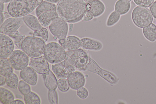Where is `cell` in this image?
<instances>
[{
    "label": "cell",
    "mask_w": 156,
    "mask_h": 104,
    "mask_svg": "<svg viewBox=\"0 0 156 104\" xmlns=\"http://www.w3.org/2000/svg\"><path fill=\"white\" fill-rule=\"evenodd\" d=\"M86 5L84 0H61L56 5V12L67 23H76L82 20Z\"/></svg>",
    "instance_id": "obj_1"
},
{
    "label": "cell",
    "mask_w": 156,
    "mask_h": 104,
    "mask_svg": "<svg viewBox=\"0 0 156 104\" xmlns=\"http://www.w3.org/2000/svg\"><path fill=\"white\" fill-rule=\"evenodd\" d=\"M43 0H12L7 6L9 14L18 17L28 15L36 8Z\"/></svg>",
    "instance_id": "obj_2"
},
{
    "label": "cell",
    "mask_w": 156,
    "mask_h": 104,
    "mask_svg": "<svg viewBox=\"0 0 156 104\" xmlns=\"http://www.w3.org/2000/svg\"><path fill=\"white\" fill-rule=\"evenodd\" d=\"M46 45L39 38L28 36L25 38L21 46V49L29 57L37 58L43 54Z\"/></svg>",
    "instance_id": "obj_3"
},
{
    "label": "cell",
    "mask_w": 156,
    "mask_h": 104,
    "mask_svg": "<svg viewBox=\"0 0 156 104\" xmlns=\"http://www.w3.org/2000/svg\"><path fill=\"white\" fill-rule=\"evenodd\" d=\"M43 55L48 62L54 64L65 59L66 53L61 45L55 42H51L46 45Z\"/></svg>",
    "instance_id": "obj_4"
},
{
    "label": "cell",
    "mask_w": 156,
    "mask_h": 104,
    "mask_svg": "<svg viewBox=\"0 0 156 104\" xmlns=\"http://www.w3.org/2000/svg\"><path fill=\"white\" fill-rule=\"evenodd\" d=\"M66 60L76 68L85 71V67L88 63L90 59L85 50L79 48L72 51H66Z\"/></svg>",
    "instance_id": "obj_5"
},
{
    "label": "cell",
    "mask_w": 156,
    "mask_h": 104,
    "mask_svg": "<svg viewBox=\"0 0 156 104\" xmlns=\"http://www.w3.org/2000/svg\"><path fill=\"white\" fill-rule=\"evenodd\" d=\"M131 18L134 24L140 28H143L149 25L153 20L151 13L148 8L139 6L133 9Z\"/></svg>",
    "instance_id": "obj_6"
},
{
    "label": "cell",
    "mask_w": 156,
    "mask_h": 104,
    "mask_svg": "<svg viewBox=\"0 0 156 104\" xmlns=\"http://www.w3.org/2000/svg\"><path fill=\"white\" fill-rule=\"evenodd\" d=\"M9 62L13 68L17 70H21L27 66L29 57L22 50H14L8 57Z\"/></svg>",
    "instance_id": "obj_7"
},
{
    "label": "cell",
    "mask_w": 156,
    "mask_h": 104,
    "mask_svg": "<svg viewBox=\"0 0 156 104\" xmlns=\"http://www.w3.org/2000/svg\"><path fill=\"white\" fill-rule=\"evenodd\" d=\"M49 27L51 32L58 40L64 39L67 37L69 30L68 24L60 17L55 18Z\"/></svg>",
    "instance_id": "obj_8"
},
{
    "label": "cell",
    "mask_w": 156,
    "mask_h": 104,
    "mask_svg": "<svg viewBox=\"0 0 156 104\" xmlns=\"http://www.w3.org/2000/svg\"><path fill=\"white\" fill-rule=\"evenodd\" d=\"M23 22L22 17L9 18L1 25L0 33L6 35L11 34L17 31Z\"/></svg>",
    "instance_id": "obj_9"
},
{
    "label": "cell",
    "mask_w": 156,
    "mask_h": 104,
    "mask_svg": "<svg viewBox=\"0 0 156 104\" xmlns=\"http://www.w3.org/2000/svg\"><path fill=\"white\" fill-rule=\"evenodd\" d=\"M29 57L30 66L37 73L44 74L49 70L48 63L44 56L37 58Z\"/></svg>",
    "instance_id": "obj_10"
},
{
    "label": "cell",
    "mask_w": 156,
    "mask_h": 104,
    "mask_svg": "<svg viewBox=\"0 0 156 104\" xmlns=\"http://www.w3.org/2000/svg\"><path fill=\"white\" fill-rule=\"evenodd\" d=\"M14 43L12 40L6 35L0 34V57L7 58L13 51Z\"/></svg>",
    "instance_id": "obj_11"
},
{
    "label": "cell",
    "mask_w": 156,
    "mask_h": 104,
    "mask_svg": "<svg viewBox=\"0 0 156 104\" xmlns=\"http://www.w3.org/2000/svg\"><path fill=\"white\" fill-rule=\"evenodd\" d=\"M58 42L66 52L75 50L80 47V39L75 35L69 36L58 40Z\"/></svg>",
    "instance_id": "obj_12"
},
{
    "label": "cell",
    "mask_w": 156,
    "mask_h": 104,
    "mask_svg": "<svg viewBox=\"0 0 156 104\" xmlns=\"http://www.w3.org/2000/svg\"><path fill=\"white\" fill-rule=\"evenodd\" d=\"M70 86L72 89L77 90L83 87L85 83V78L83 74L79 71H75L67 78Z\"/></svg>",
    "instance_id": "obj_13"
},
{
    "label": "cell",
    "mask_w": 156,
    "mask_h": 104,
    "mask_svg": "<svg viewBox=\"0 0 156 104\" xmlns=\"http://www.w3.org/2000/svg\"><path fill=\"white\" fill-rule=\"evenodd\" d=\"M105 6L101 0H94L86 3V10L90 12L94 17L102 15L105 10Z\"/></svg>",
    "instance_id": "obj_14"
},
{
    "label": "cell",
    "mask_w": 156,
    "mask_h": 104,
    "mask_svg": "<svg viewBox=\"0 0 156 104\" xmlns=\"http://www.w3.org/2000/svg\"><path fill=\"white\" fill-rule=\"evenodd\" d=\"M80 47L85 50L98 51L103 47L102 43L100 41L89 37L80 39Z\"/></svg>",
    "instance_id": "obj_15"
},
{
    "label": "cell",
    "mask_w": 156,
    "mask_h": 104,
    "mask_svg": "<svg viewBox=\"0 0 156 104\" xmlns=\"http://www.w3.org/2000/svg\"><path fill=\"white\" fill-rule=\"evenodd\" d=\"M21 79L32 86H35L38 79L36 72L30 66H27L21 70L20 73Z\"/></svg>",
    "instance_id": "obj_16"
},
{
    "label": "cell",
    "mask_w": 156,
    "mask_h": 104,
    "mask_svg": "<svg viewBox=\"0 0 156 104\" xmlns=\"http://www.w3.org/2000/svg\"><path fill=\"white\" fill-rule=\"evenodd\" d=\"M58 17L56 11H50L41 14L38 17V20L42 26L48 27L52 21Z\"/></svg>",
    "instance_id": "obj_17"
},
{
    "label": "cell",
    "mask_w": 156,
    "mask_h": 104,
    "mask_svg": "<svg viewBox=\"0 0 156 104\" xmlns=\"http://www.w3.org/2000/svg\"><path fill=\"white\" fill-rule=\"evenodd\" d=\"M23 18L26 24L33 30L39 31L43 28L38 20L35 16L28 14L23 16Z\"/></svg>",
    "instance_id": "obj_18"
},
{
    "label": "cell",
    "mask_w": 156,
    "mask_h": 104,
    "mask_svg": "<svg viewBox=\"0 0 156 104\" xmlns=\"http://www.w3.org/2000/svg\"><path fill=\"white\" fill-rule=\"evenodd\" d=\"M45 85L49 90H55L57 86L58 81L55 74L50 70L43 74Z\"/></svg>",
    "instance_id": "obj_19"
},
{
    "label": "cell",
    "mask_w": 156,
    "mask_h": 104,
    "mask_svg": "<svg viewBox=\"0 0 156 104\" xmlns=\"http://www.w3.org/2000/svg\"><path fill=\"white\" fill-rule=\"evenodd\" d=\"M131 8L130 2L127 0H118L114 5V10L121 15L126 14Z\"/></svg>",
    "instance_id": "obj_20"
},
{
    "label": "cell",
    "mask_w": 156,
    "mask_h": 104,
    "mask_svg": "<svg viewBox=\"0 0 156 104\" xmlns=\"http://www.w3.org/2000/svg\"><path fill=\"white\" fill-rule=\"evenodd\" d=\"M56 11V6L54 3L43 1L37 7L35 13L37 17L43 13L50 11Z\"/></svg>",
    "instance_id": "obj_21"
},
{
    "label": "cell",
    "mask_w": 156,
    "mask_h": 104,
    "mask_svg": "<svg viewBox=\"0 0 156 104\" xmlns=\"http://www.w3.org/2000/svg\"><path fill=\"white\" fill-rule=\"evenodd\" d=\"M143 33L145 38L151 42L156 40V26L153 23L144 27Z\"/></svg>",
    "instance_id": "obj_22"
},
{
    "label": "cell",
    "mask_w": 156,
    "mask_h": 104,
    "mask_svg": "<svg viewBox=\"0 0 156 104\" xmlns=\"http://www.w3.org/2000/svg\"><path fill=\"white\" fill-rule=\"evenodd\" d=\"M14 96L10 90L5 88H0V101L4 104H10L14 100Z\"/></svg>",
    "instance_id": "obj_23"
},
{
    "label": "cell",
    "mask_w": 156,
    "mask_h": 104,
    "mask_svg": "<svg viewBox=\"0 0 156 104\" xmlns=\"http://www.w3.org/2000/svg\"><path fill=\"white\" fill-rule=\"evenodd\" d=\"M0 74L6 77L13 73V68L7 58H0Z\"/></svg>",
    "instance_id": "obj_24"
},
{
    "label": "cell",
    "mask_w": 156,
    "mask_h": 104,
    "mask_svg": "<svg viewBox=\"0 0 156 104\" xmlns=\"http://www.w3.org/2000/svg\"><path fill=\"white\" fill-rule=\"evenodd\" d=\"M121 15L114 10L108 15L106 21V25L108 27H112L116 24L119 21Z\"/></svg>",
    "instance_id": "obj_25"
},
{
    "label": "cell",
    "mask_w": 156,
    "mask_h": 104,
    "mask_svg": "<svg viewBox=\"0 0 156 104\" xmlns=\"http://www.w3.org/2000/svg\"><path fill=\"white\" fill-rule=\"evenodd\" d=\"M24 99L26 104H40L41 100L39 96L35 93L30 91L24 95Z\"/></svg>",
    "instance_id": "obj_26"
},
{
    "label": "cell",
    "mask_w": 156,
    "mask_h": 104,
    "mask_svg": "<svg viewBox=\"0 0 156 104\" xmlns=\"http://www.w3.org/2000/svg\"><path fill=\"white\" fill-rule=\"evenodd\" d=\"M5 78L6 84L8 87L14 89L18 87L19 78L13 72L5 77Z\"/></svg>",
    "instance_id": "obj_27"
},
{
    "label": "cell",
    "mask_w": 156,
    "mask_h": 104,
    "mask_svg": "<svg viewBox=\"0 0 156 104\" xmlns=\"http://www.w3.org/2000/svg\"><path fill=\"white\" fill-rule=\"evenodd\" d=\"M97 74L99 75L110 83L114 84L116 83L117 79L113 74L107 70L101 68Z\"/></svg>",
    "instance_id": "obj_28"
},
{
    "label": "cell",
    "mask_w": 156,
    "mask_h": 104,
    "mask_svg": "<svg viewBox=\"0 0 156 104\" xmlns=\"http://www.w3.org/2000/svg\"><path fill=\"white\" fill-rule=\"evenodd\" d=\"M13 40L15 45L21 49V44L25 38V36L20 34L18 31L9 35Z\"/></svg>",
    "instance_id": "obj_29"
},
{
    "label": "cell",
    "mask_w": 156,
    "mask_h": 104,
    "mask_svg": "<svg viewBox=\"0 0 156 104\" xmlns=\"http://www.w3.org/2000/svg\"><path fill=\"white\" fill-rule=\"evenodd\" d=\"M66 59L60 62L53 64L52 69L55 75L58 77L62 72L65 65Z\"/></svg>",
    "instance_id": "obj_30"
},
{
    "label": "cell",
    "mask_w": 156,
    "mask_h": 104,
    "mask_svg": "<svg viewBox=\"0 0 156 104\" xmlns=\"http://www.w3.org/2000/svg\"><path fill=\"white\" fill-rule=\"evenodd\" d=\"M76 68L75 67L71 64L68 65L57 77L60 78H67L72 73L75 71Z\"/></svg>",
    "instance_id": "obj_31"
},
{
    "label": "cell",
    "mask_w": 156,
    "mask_h": 104,
    "mask_svg": "<svg viewBox=\"0 0 156 104\" xmlns=\"http://www.w3.org/2000/svg\"><path fill=\"white\" fill-rule=\"evenodd\" d=\"M18 88L20 92L23 95H26L31 91L30 84L24 81L21 80L19 82Z\"/></svg>",
    "instance_id": "obj_32"
},
{
    "label": "cell",
    "mask_w": 156,
    "mask_h": 104,
    "mask_svg": "<svg viewBox=\"0 0 156 104\" xmlns=\"http://www.w3.org/2000/svg\"><path fill=\"white\" fill-rule=\"evenodd\" d=\"M57 86L58 89L63 92L68 91L70 87L67 79L65 78H60L58 81Z\"/></svg>",
    "instance_id": "obj_33"
},
{
    "label": "cell",
    "mask_w": 156,
    "mask_h": 104,
    "mask_svg": "<svg viewBox=\"0 0 156 104\" xmlns=\"http://www.w3.org/2000/svg\"><path fill=\"white\" fill-rule=\"evenodd\" d=\"M33 36L39 38L45 42L48 39V32L46 28H43L40 30L35 31Z\"/></svg>",
    "instance_id": "obj_34"
},
{
    "label": "cell",
    "mask_w": 156,
    "mask_h": 104,
    "mask_svg": "<svg viewBox=\"0 0 156 104\" xmlns=\"http://www.w3.org/2000/svg\"><path fill=\"white\" fill-rule=\"evenodd\" d=\"M49 101L51 103L57 104L58 102V96L55 90H49L48 92Z\"/></svg>",
    "instance_id": "obj_35"
},
{
    "label": "cell",
    "mask_w": 156,
    "mask_h": 104,
    "mask_svg": "<svg viewBox=\"0 0 156 104\" xmlns=\"http://www.w3.org/2000/svg\"><path fill=\"white\" fill-rule=\"evenodd\" d=\"M133 1L134 3L139 6L148 8L152 5L154 0H133Z\"/></svg>",
    "instance_id": "obj_36"
},
{
    "label": "cell",
    "mask_w": 156,
    "mask_h": 104,
    "mask_svg": "<svg viewBox=\"0 0 156 104\" xmlns=\"http://www.w3.org/2000/svg\"><path fill=\"white\" fill-rule=\"evenodd\" d=\"M77 90V95L79 98L84 99L87 97L88 95V92L86 88L83 87Z\"/></svg>",
    "instance_id": "obj_37"
},
{
    "label": "cell",
    "mask_w": 156,
    "mask_h": 104,
    "mask_svg": "<svg viewBox=\"0 0 156 104\" xmlns=\"http://www.w3.org/2000/svg\"><path fill=\"white\" fill-rule=\"evenodd\" d=\"M94 16L89 11H86L83 18L82 20L84 22L90 21L93 19Z\"/></svg>",
    "instance_id": "obj_38"
},
{
    "label": "cell",
    "mask_w": 156,
    "mask_h": 104,
    "mask_svg": "<svg viewBox=\"0 0 156 104\" xmlns=\"http://www.w3.org/2000/svg\"><path fill=\"white\" fill-rule=\"evenodd\" d=\"M149 9L152 16L156 19V1L150 6Z\"/></svg>",
    "instance_id": "obj_39"
},
{
    "label": "cell",
    "mask_w": 156,
    "mask_h": 104,
    "mask_svg": "<svg viewBox=\"0 0 156 104\" xmlns=\"http://www.w3.org/2000/svg\"><path fill=\"white\" fill-rule=\"evenodd\" d=\"M9 15L6 12L2 11L0 12V24L1 25L3 23L5 19H8L10 17Z\"/></svg>",
    "instance_id": "obj_40"
},
{
    "label": "cell",
    "mask_w": 156,
    "mask_h": 104,
    "mask_svg": "<svg viewBox=\"0 0 156 104\" xmlns=\"http://www.w3.org/2000/svg\"><path fill=\"white\" fill-rule=\"evenodd\" d=\"M0 86H2L4 85L6 83L5 77L2 75H0Z\"/></svg>",
    "instance_id": "obj_41"
},
{
    "label": "cell",
    "mask_w": 156,
    "mask_h": 104,
    "mask_svg": "<svg viewBox=\"0 0 156 104\" xmlns=\"http://www.w3.org/2000/svg\"><path fill=\"white\" fill-rule=\"evenodd\" d=\"M11 104H24L23 102L20 100L16 99L14 100L11 103Z\"/></svg>",
    "instance_id": "obj_42"
},
{
    "label": "cell",
    "mask_w": 156,
    "mask_h": 104,
    "mask_svg": "<svg viewBox=\"0 0 156 104\" xmlns=\"http://www.w3.org/2000/svg\"><path fill=\"white\" fill-rule=\"evenodd\" d=\"M44 0L54 4V3H58L61 0Z\"/></svg>",
    "instance_id": "obj_43"
},
{
    "label": "cell",
    "mask_w": 156,
    "mask_h": 104,
    "mask_svg": "<svg viewBox=\"0 0 156 104\" xmlns=\"http://www.w3.org/2000/svg\"><path fill=\"white\" fill-rule=\"evenodd\" d=\"M4 9V3L0 2V12L3 11Z\"/></svg>",
    "instance_id": "obj_44"
},
{
    "label": "cell",
    "mask_w": 156,
    "mask_h": 104,
    "mask_svg": "<svg viewBox=\"0 0 156 104\" xmlns=\"http://www.w3.org/2000/svg\"><path fill=\"white\" fill-rule=\"evenodd\" d=\"M73 24L72 23H70L69 26V29L70 31H72L73 30Z\"/></svg>",
    "instance_id": "obj_45"
},
{
    "label": "cell",
    "mask_w": 156,
    "mask_h": 104,
    "mask_svg": "<svg viewBox=\"0 0 156 104\" xmlns=\"http://www.w3.org/2000/svg\"><path fill=\"white\" fill-rule=\"evenodd\" d=\"M12 0H0V2L3 3H8L10 2Z\"/></svg>",
    "instance_id": "obj_46"
},
{
    "label": "cell",
    "mask_w": 156,
    "mask_h": 104,
    "mask_svg": "<svg viewBox=\"0 0 156 104\" xmlns=\"http://www.w3.org/2000/svg\"><path fill=\"white\" fill-rule=\"evenodd\" d=\"M16 96L17 98L21 99L22 98V96L19 94H17L16 95Z\"/></svg>",
    "instance_id": "obj_47"
},
{
    "label": "cell",
    "mask_w": 156,
    "mask_h": 104,
    "mask_svg": "<svg viewBox=\"0 0 156 104\" xmlns=\"http://www.w3.org/2000/svg\"><path fill=\"white\" fill-rule=\"evenodd\" d=\"M85 2L87 3L90 2L92 1H93L94 0H84Z\"/></svg>",
    "instance_id": "obj_48"
},
{
    "label": "cell",
    "mask_w": 156,
    "mask_h": 104,
    "mask_svg": "<svg viewBox=\"0 0 156 104\" xmlns=\"http://www.w3.org/2000/svg\"><path fill=\"white\" fill-rule=\"evenodd\" d=\"M129 1V2H131L132 0H127Z\"/></svg>",
    "instance_id": "obj_49"
}]
</instances>
